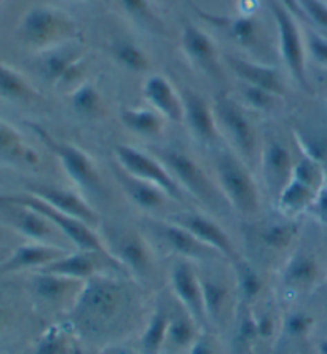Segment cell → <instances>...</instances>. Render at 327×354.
Segmentation results:
<instances>
[{"label": "cell", "instance_id": "cell-1", "mask_svg": "<svg viewBox=\"0 0 327 354\" xmlns=\"http://www.w3.org/2000/svg\"><path fill=\"white\" fill-rule=\"evenodd\" d=\"M17 35L34 53H44L75 40L77 23L53 7H34L21 18Z\"/></svg>", "mask_w": 327, "mask_h": 354}, {"label": "cell", "instance_id": "cell-2", "mask_svg": "<svg viewBox=\"0 0 327 354\" xmlns=\"http://www.w3.org/2000/svg\"><path fill=\"white\" fill-rule=\"evenodd\" d=\"M217 184L225 200L236 212L254 216L261 209V194L240 155L232 150H221L216 157Z\"/></svg>", "mask_w": 327, "mask_h": 354}, {"label": "cell", "instance_id": "cell-3", "mask_svg": "<svg viewBox=\"0 0 327 354\" xmlns=\"http://www.w3.org/2000/svg\"><path fill=\"white\" fill-rule=\"evenodd\" d=\"M124 305V292L117 281L107 278L88 279L75 299L74 317L90 324H106L118 317Z\"/></svg>", "mask_w": 327, "mask_h": 354}, {"label": "cell", "instance_id": "cell-4", "mask_svg": "<svg viewBox=\"0 0 327 354\" xmlns=\"http://www.w3.org/2000/svg\"><path fill=\"white\" fill-rule=\"evenodd\" d=\"M35 133L40 138L45 147L55 155L66 171V174L80 190L88 192L91 195L102 194V180L96 163L90 155L83 152L77 145L61 142V140L51 138L41 128H35Z\"/></svg>", "mask_w": 327, "mask_h": 354}, {"label": "cell", "instance_id": "cell-5", "mask_svg": "<svg viewBox=\"0 0 327 354\" xmlns=\"http://www.w3.org/2000/svg\"><path fill=\"white\" fill-rule=\"evenodd\" d=\"M12 200L26 205L32 209L39 211L40 214H44L58 230L64 235L66 239H69L71 243H74L79 251H95V252H107L106 246H104L102 239L97 236V233L93 230L95 227L88 225L80 218H75L69 214H64L50 205H46L44 200H40L29 192H23V194H7ZM112 256V254H111Z\"/></svg>", "mask_w": 327, "mask_h": 354}, {"label": "cell", "instance_id": "cell-6", "mask_svg": "<svg viewBox=\"0 0 327 354\" xmlns=\"http://www.w3.org/2000/svg\"><path fill=\"white\" fill-rule=\"evenodd\" d=\"M272 13L274 23H277L279 53H281L284 66L290 77L297 82V85L310 91L307 66H305L307 50H305L302 30H300L294 15L289 13L281 3H272Z\"/></svg>", "mask_w": 327, "mask_h": 354}, {"label": "cell", "instance_id": "cell-7", "mask_svg": "<svg viewBox=\"0 0 327 354\" xmlns=\"http://www.w3.org/2000/svg\"><path fill=\"white\" fill-rule=\"evenodd\" d=\"M0 222L29 241L58 244V238H64L44 214L12 200L8 195H0Z\"/></svg>", "mask_w": 327, "mask_h": 354}, {"label": "cell", "instance_id": "cell-8", "mask_svg": "<svg viewBox=\"0 0 327 354\" xmlns=\"http://www.w3.org/2000/svg\"><path fill=\"white\" fill-rule=\"evenodd\" d=\"M115 158L120 169L127 174L160 187L166 195L174 198V200L183 198L180 185L171 176L168 168L162 161L153 158L152 155L145 153L142 150L133 147V145H117Z\"/></svg>", "mask_w": 327, "mask_h": 354}, {"label": "cell", "instance_id": "cell-9", "mask_svg": "<svg viewBox=\"0 0 327 354\" xmlns=\"http://www.w3.org/2000/svg\"><path fill=\"white\" fill-rule=\"evenodd\" d=\"M214 113L217 128L230 140L235 152L240 153L245 161L251 160L256 152V131L243 107L235 99L221 96L216 102Z\"/></svg>", "mask_w": 327, "mask_h": 354}, {"label": "cell", "instance_id": "cell-10", "mask_svg": "<svg viewBox=\"0 0 327 354\" xmlns=\"http://www.w3.org/2000/svg\"><path fill=\"white\" fill-rule=\"evenodd\" d=\"M178 223V225L184 227L185 230H189L195 238H198L201 243L206 244L207 248H211L212 251H216L221 257H224L230 262H236V249L233 246L232 238L227 235L224 228H222L216 221H212L211 217L200 212H179L169 218Z\"/></svg>", "mask_w": 327, "mask_h": 354}, {"label": "cell", "instance_id": "cell-11", "mask_svg": "<svg viewBox=\"0 0 327 354\" xmlns=\"http://www.w3.org/2000/svg\"><path fill=\"white\" fill-rule=\"evenodd\" d=\"M163 165L180 185V189L203 201L211 200L214 187L203 168L194 158L180 150H166L163 153Z\"/></svg>", "mask_w": 327, "mask_h": 354}, {"label": "cell", "instance_id": "cell-12", "mask_svg": "<svg viewBox=\"0 0 327 354\" xmlns=\"http://www.w3.org/2000/svg\"><path fill=\"white\" fill-rule=\"evenodd\" d=\"M69 249L50 243L28 241L15 248L7 259L0 262V273H17L24 270H41L55 260L69 254Z\"/></svg>", "mask_w": 327, "mask_h": 354}, {"label": "cell", "instance_id": "cell-13", "mask_svg": "<svg viewBox=\"0 0 327 354\" xmlns=\"http://www.w3.org/2000/svg\"><path fill=\"white\" fill-rule=\"evenodd\" d=\"M171 288H173L176 297H178L183 308L189 313L196 322L206 319L205 301H203V288H201L200 274L195 272L190 262L180 260L171 268Z\"/></svg>", "mask_w": 327, "mask_h": 354}, {"label": "cell", "instance_id": "cell-14", "mask_svg": "<svg viewBox=\"0 0 327 354\" xmlns=\"http://www.w3.org/2000/svg\"><path fill=\"white\" fill-rule=\"evenodd\" d=\"M150 227L162 241L168 246L171 251L179 254L184 259L189 260H212L214 257H221L216 251L207 248L206 244L195 238L189 230L178 225L173 221L165 222H150Z\"/></svg>", "mask_w": 327, "mask_h": 354}, {"label": "cell", "instance_id": "cell-15", "mask_svg": "<svg viewBox=\"0 0 327 354\" xmlns=\"http://www.w3.org/2000/svg\"><path fill=\"white\" fill-rule=\"evenodd\" d=\"M180 48L191 66L198 67L206 74H219L221 61L216 41L203 29L194 24L184 26L180 34Z\"/></svg>", "mask_w": 327, "mask_h": 354}, {"label": "cell", "instance_id": "cell-16", "mask_svg": "<svg viewBox=\"0 0 327 354\" xmlns=\"http://www.w3.org/2000/svg\"><path fill=\"white\" fill-rule=\"evenodd\" d=\"M26 192L40 198L46 205L64 212V214L80 218L88 225L95 227L97 223V214L95 209L88 205L85 198H82L74 190L61 189V187L55 185H29V189Z\"/></svg>", "mask_w": 327, "mask_h": 354}, {"label": "cell", "instance_id": "cell-17", "mask_svg": "<svg viewBox=\"0 0 327 354\" xmlns=\"http://www.w3.org/2000/svg\"><path fill=\"white\" fill-rule=\"evenodd\" d=\"M142 95L149 106L166 120L180 122L184 118L183 96L176 91L173 83L166 77L160 74L149 75L144 80Z\"/></svg>", "mask_w": 327, "mask_h": 354}, {"label": "cell", "instance_id": "cell-18", "mask_svg": "<svg viewBox=\"0 0 327 354\" xmlns=\"http://www.w3.org/2000/svg\"><path fill=\"white\" fill-rule=\"evenodd\" d=\"M184 102V122L189 127L190 133L200 142L211 144L219 134L217 128V120L214 109L206 102L205 97H201L196 93H185L183 96Z\"/></svg>", "mask_w": 327, "mask_h": 354}, {"label": "cell", "instance_id": "cell-19", "mask_svg": "<svg viewBox=\"0 0 327 354\" xmlns=\"http://www.w3.org/2000/svg\"><path fill=\"white\" fill-rule=\"evenodd\" d=\"M294 163L289 150L281 142L272 140L262 153V174L270 194L278 198L290 179H292Z\"/></svg>", "mask_w": 327, "mask_h": 354}, {"label": "cell", "instance_id": "cell-20", "mask_svg": "<svg viewBox=\"0 0 327 354\" xmlns=\"http://www.w3.org/2000/svg\"><path fill=\"white\" fill-rule=\"evenodd\" d=\"M101 257H112L111 254L106 252H95V251H77L69 252L61 259L55 260L50 265H46L39 272L51 273L64 276V278L74 281H88L95 278L100 273V259Z\"/></svg>", "mask_w": 327, "mask_h": 354}, {"label": "cell", "instance_id": "cell-21", "mask_svg": "<svg viewBox=\"0 0 327 354\" xmlns=\"http://www.w3.org/2000/svg\"><path fill=\"white\" fill-rule=\"evenodd\" d=\"M228 64H230V69L235 72L238 79L245 82V85L261 88V90L270 91L278 96L284 95L283 77L277 67L262 64V62L257 61L236 58V56L228 58Z\"/></svg>", "mask_w": 327, "mask_h": 354}, {"label": "cell", "instance_id": "cell-22", "mask_svg": "<svg viewBox=\"0 0 327 354\" xmlns=\"http://www.w3.org/2000/svg\"><path fill=\"white\" fill-rule=\"evenodd\" d=\"M39 155L26 142L23 134L15 124L0 118V166H35Z\"/></svg>", "mask_w": 327, "mask_h": 354}, {"label": "cell", "instance_id": "cell-23", "mask_svg": "<svg viewBox=\"0 0 327 354\" xmlns=\"http://www.w3.org/2000/svg\"><path fill=\"white\" fill-rule=\"evenodd\" d=\"M39 74L45 82L56 86L58 82L67 74V71L77 62L83 59L82 48L74 41L64 44L56 48H51L44 53H39Z\"/></svg>", "mask_w": 327, "mask_h": 354}, {"label": "cell", "instance_id": "cell-24", "mask_svg": "<svg viewBox=\"0 0 327 354\" xmlns=\"http://www.w3.org/2000/svg\"><path fill=\"white\" fill-rule=\"evenodd\" d=\"M112 257L122 267H128L138 274H144L150 267V252L141 236L136 233H123L118 236L115 252Z\"/></svg>", "mask_w": 327, "mask_h": 354}, {"label": "cell", "instance_id": "cell-25", "mask_svg": "<svg viewBox=\"0 0 327 354\" xmlns=\"http://www.w3.org/2000/svg\"><path fill=\"white\" fill-rule=\"evenodd\" d=\"M118 179H120V184L123 187V190L127 192V195L129 196V200H131L138 207H141V209L157 211L169 198L160 187L150 184V182H145L142 179H138V177L129 176L122 169L120 173H118Z\"/></svg>", "mask_w": 327, "mask_h": 354}, {"label": "cell", "instance_id": "cell-26", "mask_svg": "<svg viewBox=\"0 0 327 354\" xmlns=\"http://www.w3.org/2000/svg\"><path fill=\"white\" fill-rule=\"evenodd\" d=\"M35 96L37 91L23 72L0 61V99L7 102H30Z\"/></svg>", "mask_w": 327, "mask_h": 354}, {"label": "cell", "instance_id": "cell-27", "mask_svg": "<svg viewBox=\"0 0 327 354\" xmlns=\"http://www.w3.org/2000/svg\"><path fill=\"white\" fill-rule=\"evenodd\" d=\"M120 118L129 131L142 138H157L163 133L165 117L152 107H128L123 109Z\"/></svg>", "mask_w": 327, "mask_h": 354}, {"label": "cell", "instance_id": "cell-28", "mask_svg": "<svg viewBox=\"0 0 327 354\" xmlns=\"http://www.w3.org/2000/svg\"><path fill=\"white\" fill-rule=\"evenodd\" d=\"M318 195V192L311 187L305 185L303 182L297 179H290L289 184L284 187V190L278 195V209L283 216H297L300 212L307 209L315 203V198Z\"/></svg>", "mask_w": 327, "mask_h": 354}, {"label": "cell", "instance_id": "cell-29", "mask_svg": "<svg viewBox=\"0 0 327 354\" xmlns=\"http://www.w3.org/2000/svg\"><path fill=\"white\" fill-rule=\"evenodd\" d=\"M201 288H203L205 313L209 319H221L228 308L230 301V289L219 276H200Z\"/></svg>", "mask_w": 327, "mask_h": 354}, {"label": "cell", "instance_id": "cell-30", "mask_svg": "<svg viewBox=\"0 0 327 354\" xmlns=\"http://www.w3.org/2000/svg\"><path fill=\"white\" fill-rule=\"evenodd\" d=\"M80 281H74L64 276L37 272L32 279L34 292L45 301H58L67 292H71Z\"/></svg>", "mask_w": 327, "mask_h": 354}, {"label": "cell", "instance_id": "cell-31", "mask_svg": "<svg viewBox=\"0 0 327 354\" xmlns=\"http://www.w3.org/2000/svg\"><path fill=\"white\" fill-rule=\"evenodd\" d=\"M316 274H318V265L315 259L297 254L288 265L286 273H284V283L294 290H303L315 283Z\"/></svg>", "mask_w": 327, "mask_h": 354}, {"label": "cell", "instance_id": "cell-32", "mask_svg": "<svg viewBox=\"0 0 327 354\" xmlns=\"http://www.w3.org/2000/svg\"><path fill=\"white\" fill-rule=\"evenodd\" d=\"M169 317L171 316L163 310L155 311L141 338L142 354H158L162 350L166 343V335H168Z\"/></svg>", "mask_w": 327, "mask_h": 354}, {"label": "cell", "instance_id": "cell-33", "mask_svg": "<svg viewBox=\"0 0 327 354\" xmlns=\"http://www.w3.org/2000/svg\"><path fill=\"white\" fill-rule=\"evenodd\" d=\"M196 324H198V322H196L194 317L184 310L183 315L169 317L168 335H166V340L179 348H184V346L190 348L191 343L196 340V335H195Z\"/></svg>", "mask_w": 327, "mask_h": 354}, {"label": "cell", "instance_id": "cell-34", "mask_svg": "<svg viewBox=\"0 0 327 354\" xmlns=\"http://www.w3.org/2000/svg\"><path fill=\"white\" fill-rule=\"evenodd\" d=\"M69 95L72 107H74V111L79 112L80 115L93 117L96 115V113H100L102 99L100 91H97L91 83H82L79 88H75L74 91L69 93Z\"/></svg>", "mask_w": 327, "mask_h": 354}, {"label": "cell", "instance_id": "cell-35", "mask_svg": "<svg viewBox=\"0 0 327 354\" xmlns=\"http://www.w3.org/2000/svg\"><path fill=\"white\" fill-rule=\"evenodd\" d=\"M295 232H297V225L292 223V221H283V222H273L263 227L261 233V239L272 249H284L288 248L290 241L295 238Z\"/></svg>", "mask_w": 327, "mask_h": 354}, {"label": "cell", "instance_id": "cell-36", "mask_svg": "<svg viewBox=\"0 0 327 354\" xmlns=\"http://www.w3.org/2000/svg\"><path fill=\"white\" fill-rule=\"evenodd\" d=\"M115 53L117 61L127 69L133 72H145L149 69V58L144 53L142 48H139L138 45L131 44V41H120L115 45Z\"/></svg>", "mask_w": 327, "mask_h": 354}, {"label": "cell", "instance_id": "cell-37", "mask_svg": "<svg viewBox=\"0 0 327 354\" xmlns=\"http://www.w3.org/2000/svg\"><path fill=\"white\" fill-rule=\"evenodd\" d=\"M321 168L318 165V161L315 158H303L300 160L299 163L294 165V171H292V177L300 182H303L305 185L311 187L316 192L319 190L321 185Z\"/></svg>", "mask_w": 327, "mask_h": 354}, {"label": "cell", "instance_id": "cell-38", "mask_svg": "<svg viewBox=\"0 0 327 354\" xmlns=\"http://www.w3.org/2000/svg\"><path fill=\"white\" fill-rule=\"evenodd\" d=\"M243 97H245V102L247 104L249 107L254 109V111H259V112H268L274 109L277 106L278 101H281L283 96H278V95H273V93L265 91V90H261V88H256V86H247L246 85V90L243 93Z\"/></svg>", "mask_w": 327, "mask_h": 354}, {"label": "cell", "instance_id": "cell-39", "mask_svg": "<svg viewBox=\"0 0 327 354\" xmlns=\"http://www.w3.org/2000/svg\"><path fill=\"white\" fill-rule=\"evenodd\" d=\"M35 354H69L67 340L58 327H51L40 338Z\"/></svg>", "mask_w": 327, "mask_h": 354}, {"label": "cell", "instance_id": "cell-40", "mask_svg": "<svg viewBox=\"0 0 327 354\" xmlns=\"http://www.w3.org/2000/svg\"><path fill=\"white\" fill-rule=\"evenodd\" d=\"M232 39L240 45H251L257 39V24L251 18H238L230 24Z\"/></svg>", "mask_w": 327, "mask_h": 354}, {"label": "cell", "instance_id": "cell-41", "mask_svg": "<svg viewBox=\"0 0 327 354\" xmlns=\"http://www.w3.org/2000/svg\"><path fill=\"white\" fill-rule=\"evenodd\" d=\"M300 7L303 10L305 18L327 32V3L323 0H299Z\"/></svg>", "mask_w": 327, "mask_h": 354}, {"label": "cell", "instance_id": "cell-42", "mask_svg": "<svg viewBox=\"0 0 327 354\" xmlns=\"http://www.w3.org/2000/svg\"><path fill=\"white\" fill-rule=\"evenodd\" d=\"M307 48L310 51L311 58L318 62L319 66L327 67V39L316 34H310Z\"/></svg>", "mask_w": 327, "mask_h": 354}, {"label": "cell", "instance_id": "cell-43", "mask_svg": "<svg viewBox=\"0 0 327 354\" xmlns=\"http://www.w3.org/2000/svg\"><path fill=\"white\" fill-rule=\"evenodd\" d=\"M238 272H240V273H238V279H240L241 292L245 294L246 297L256 295L259 288H261L257 276L254 274L252 270H249L246 265H240V270H238Z\"/></svg>", "mask_w": 327, "mask_h": 354}, {"label": "cell", "instance_id": "cell-44", "mask_svg": "<svg viewBox=\"0 0 327 354\" xmlns=\"http://www.w3.org/2000/svg\"><path fill=\"white\" fill-rule=\"evenodd\" d=\"M120 2L128 15H131L136 19H144L149 17L147 0H120Z\"/></svg>", "mask_w": 327, "mask_h": 354}, {"label": "cell", "instance_id": "cell-45", "mask_svg": "<svg viewBox=\"0 0 327 354\" xmlns=\"http://www.w3.org/2000/svg\"><path fill=\"white\" fill-rule=\"evenodd\" d=\"M310 326H311V319L308 316L295 315L290 317L288 322V330L289 334L292 335H303L305 332L310 329Z\"/></svg>", "mask_w": 327, "mask_h": 354}, {"label": "cell", "instance_id": "cell-46", "mask_svg": "<svg viewBox=\"0 0 327 354\" xmlns=\"http://www.w3.org/2000/svg\"><path fill=\"white\" fill-rule=\"evenodd\" d=\"M189 354H216V346L209 337H200L190 345Z\"/></svg>", "mask_w": 327, "mask_h": 354}, {"label": "cell", "instance_id": "cell-47", "mask_svg": "<svg viewBox=\"0 0 327 354\" xmlns=\"http://www.w3.org/2000/svg\"><path fill=\"white\" fill-rule=\"evenodd\" d=\"M278 3H281L289 13H292L295 18H305L303 10L300 7L299 0H278Z\"/></svg>", "mask_w": 327, "mask_h": 354}, {"label": "cell", "instance_id": "cell-48", "mask_svg": "<svg viewBox=\"0 0 327 354\" xmlns=\"http://www.w3.org/2000/svg\"><path fill=\"white\" fill-rule=\"evenodd\" d=\"M313 205H316V209H318L319 217L327 222V192H323V194L316 195Z\"/></svg>", "mask_w": 327, "mask_h": 354}, {"label": "cell", "instance_id": "cell-49", "mask_svg": "<svg viewBox=\"0 0 327 354\" xmlns=\"http://www.w3.org/2000/svg\"><path fill=\"white\" fill-rule=\"evenodd\" d=\"M12 230L7 225H3L2 222H0V248H3L7 241L10 239V235H12Z\"/></svg>", "mask_w": 327, "mask_h": 354}, {"label": "cell", "instance_id": "cell-50", "mask_svg": "<svg viewBox=\"0 0 327 354\" xmlns=\"http://www.w3.org/2000/svg\"><path fill=\"white\" fill-rule=\"evenodd\" d=\"M102 354H138V353H134L133 350H129V348L111 346V348H107V350H104Z\"/></svg>", "mask_w": 327, "mask_h": 354}, {"label": "cell", "instance_id": "cell-51", "mask_svg": "<svg viewBox=\"0 0 327 354\" xmlns=\"http://www.w3.org/2000/svg\"><path fill=\"white\" fill-rule=\"evenodd\" d=\"M319 354H327V338H326V340L321 342V345H319Z\"/></svg>", "mask_w": 327, "mask_h": 354}, {"label": "cell", "instance_id": "cell-52", "mask_svg": "<svg viewBox=\"0 0 327 354\" xmlns=\"http://www.w3.org/2000/svg\"><path fill=\"white\" fill-rule=\"evenodd\" d=\"M2 326H3V311L0 308V329H2Z\"/></svg>", "mask_w": 327, "mask_h": 354}, {"label": "cell", "instance_id": "cell-53", "mask_svg": "<svg viewBox=\"0 0 327 354\" xmlns=\"http://www.w3.org/2000/svg\"><path fill=\"white\" fill-rule=\"evenodd\" d=\"M0 3H2V0H0Z\"/></svg>", "mask_w": 327, "mask_h": 354}]
</instances>
